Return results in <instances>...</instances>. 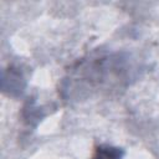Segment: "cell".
<instances>
[{
  "label": "cell",
  "mask_w": 159,
  "mask_h": 159,
  "mask_svg": "<svg viewBox=\"0 0 159 159\" xmlns=\"http://www.w3.org/2000/svg\"><path fill=\"white\" fill-rule=\"evenodd\" d=\"M123 152L118 148H113L109 145H99L96 149V153L92 159H120Z\"/></svg>",
  "instance_id": "cell-1"
}]
</instances>
